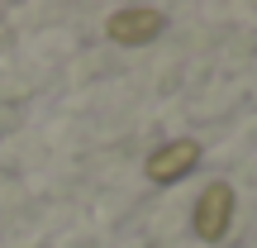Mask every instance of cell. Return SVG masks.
<instances>
[{
	"instance_id": "6da1fadb",
	"label": "cell",
	"mask_w": 257,
	"mask_h": 248,
	"mask_svg": "<svg viewBox=\"0 0 257 248\" xmlns=\"http://www.w3.org/2000/svg\"><path fill=\"white\" fill-rule=\"evenodd\" d=\"M162 10H148V5H124L110 15V24H105V34H110V43H124V48H138V43H153L157 34H162Z\"/></svg>"
},
{
	"instance_id": "3957f363",
	"label": "cell",
	"mask_w": 257,
	"mask_h": 248,
	"mask_svg": "<svg viewBox=\"0 0 257 248\" xmlns=\"http://www.w3.org/2000/svg\"><path fill=\"white\" fill-rule=\"evenodd\" d=\"M229 220H233V191H229V182H210L200 191V201H195V234H200L205 243H214V239H224Z\"/></svg>"
},
{
	"instance_id": "7a4b0ae2",
	"label": "cell",
	"mask_w": 257,
	"mask_h": 248,
	"mask_svg": "<svg viewBox=\"0 0 257 248\" xmlns=\"http://www.w3.org/2000/svg\"><path fill=\"white\" fill-rule=\"evenodd\" d=\"M200 162V143L195 138H172V143H162V148H153L148 153V182H157V186H172V182H181L191 167Z\"/></svg>"
}]
</instances>
